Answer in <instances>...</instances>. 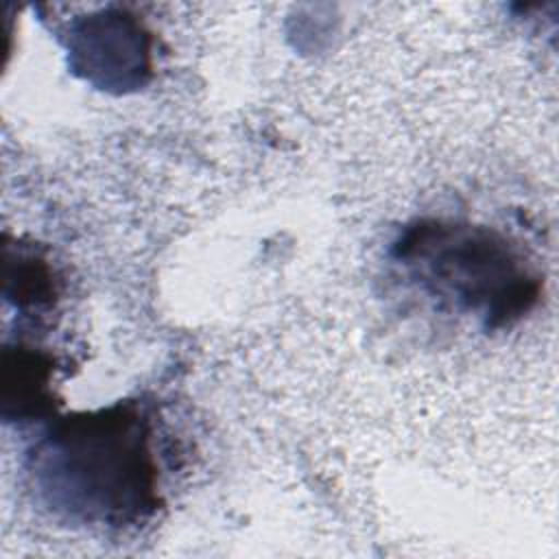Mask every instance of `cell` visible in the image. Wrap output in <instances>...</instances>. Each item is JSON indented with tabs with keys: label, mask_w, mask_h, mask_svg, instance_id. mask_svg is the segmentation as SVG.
I'll return each instance as SVG.
<instances>
[{
	"label": "cell",
	"mask_w": 559,
	"mask_h": 559,
	"mask_svg": "<svg viewBox=\"0 0 559 559\" xmlns=\"http://www.w3.org/2000/svg\"><path fill=\"white\" fill-rule=\"evenodd\" d=\"M31 474L55 511L85 524H140L159 504L151 421L133 402L59 419L33 448Z\"/></svg>",
	"instance_id": "cell-1"
},
{
	"label": "cell",
	"mask_w": 559,
	"mask_h": 559,
	"mask_svg": "<svg viewBox=\"0 0 559 559\" xmlns=\"http://www.w3.org/2000/svg\"><path fill=\"white\" fill-rule=\"evenodd\" d=\"M395 258L437 299L504 328L526 314L539 277L502 234L443 221H419L395 242Z\"/></svg>",
	"instance_id": "cell-2"
},
{
	"label": "cell",
	"mask_w": 559,
	"mask_h": 559,
	"mask_svg": "<svg viewBox=\"0 0 559 559\" xmlns=\"http://www.w3.org/2000/svg\"><path fill=\"white\" fill-rule=\"evenodd\" d=\"M146 28L124 11H103L79 20L70 31L76 70L105 87L142 85L151 70Z\"/></svg>",
	"instance_id": "cell-3"
},
{
	"label": "cell",
	"mask_w": 559,
	"mask_h": 559,
	"mask_svg": "<svg viewBox=\"0 0 559 559\" xmlns=\"http://www.w3.org/2000/svg\"><path fill=\"white\" fill-rule=\"evenodd\" d=\"M52 360L44 354H37L33 347L17 345L4 349V376H2V400L4 415L15 406V415H37L48 408V380H50Z\"/></svg>",
	"instance_id": "cell-4"
},
{
	"label": "cell",
	"mask_w": 559,
	"mask_h": 559,
	"mask_svg": "<svg viewBox=\"0 0 559 559\" xmlns=\"http://www.w3.org/2000/svg\"><path fill=\"white\" fill-rule=\"evenodd\" d=\"M4 295L17 308H46L57 295L55 271L37 253L17 251L15 260L4 253Z\"/></svg>",
	"instance_id": "cell-5"
}]
</instances>
